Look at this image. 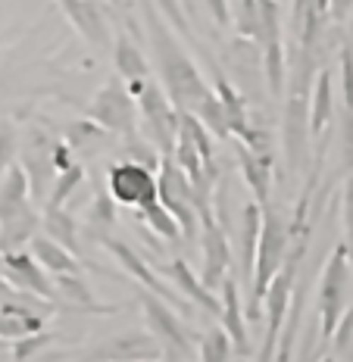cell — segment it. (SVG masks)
Returning <instances> with one entry per match:
<instances>
[{
    "label": "cell",
    "instance_id": "1",
    "mask_svg": "<svg viewBox=\"0 0 353 362\" xmlns=\"http://www.w3.org/2000/svg\"><path fill=\"white\" fill-rule=\"evenodd\" d=\"M144 32H147V47H150V57H154L163 90H166L169 100L178 110L191 112L209 94V85L204 81V75H200L191 54L185 50L182 35L156 10L154 0H144Z\"/></svg>",
    "mask_w": 353,
    "mask_h": 362
},
{
    "label": "cell",
    "instance_id": "2",
    "mask_svg": "<svg viewBox=\"0 0 353 362\" xmlns=\"http://www.w3.org/2000/svg\"><path fill=\"white\" fill-rule=\"evenodd\" d=\"M125 88H129V94L138 103L141 134L160 153H172V144H175V134H178V107L169 100V94L163 90L160 81H154V75L125 81Z\"/></svg>",
    "mask_w": 353,
    "mask_h": 362
},
{
    "label": "cell",
    "instance_id": "3",
    "mask_svg": "<svg viewBox=\"0 0 353 362\" xmlns=\"http://www.w3.org/2000/svg\"><path fill=\"white\" fill-rule=\"evenodd\" d=\"M291 250V228L275 206L262 203V225H260V240H257V256H253V275H250V306L253 315L260 313L262 293H266L272 275L284 266Z\"/></svg>",
    "mask_w": 353,
    "mask_h": 362
},
{
    "label": "cell",
    "instance_id": "4",
    "mask_svg": "<svg viewBox=\"0 0 353 362\" xmlns=\"http://www.w3.org/2000/svg\"><path fill=\"white\" fill-rule=\"evenodd\" d=\"M141 309H144V322L150 337L160 346L163 359H197L194 350L191 331H187L182 313L175 306H169L163 297H156L154 291L141 288Z\"/></svg>",
    "mask_w": 353,
    "mask_h": 362
},
{
    "label": "cell",
    "instance_id": "5",
    "mask_svg": "<svg viewBox=\"0 0 353 362\" xmlns=\"http://www.w3.org/2000/svg\"><path fill=\"white\" fill-rule=\"evenodd\" d=\"M350 253L347 244H337L332 256H328L325 269H322V284H319V337L328 346V337L337 325V319L347 309V297H350Z\"/></svg>",
    "mask_w": 353,
    "mask_h": 362
},
{
    "label": "cell",
    "instance_id": "6",
    "mask_svg": "<svg viewBox=\"0 0 353 362\" xmlns=\"http://www.w3.org/2000/svg\"><path fill=\"white\" fill-rule=\"evenodd\" d=\"M85 116L97 122L103 132L119 134V138H132V134H141V119H138V103L129 94L122 78L107 81L103 88H97V94L88 103Z\"/></svg>",
    "mask_w": 353,
    "mask_h": 362
},
{
    "label": "cell",
    "instance_id": "7",
    "mask_svg": "<svg viewBox=\"0 0 353 362\" xmlns=\"http://www.w3.org/2000/svg\"><path fill=\"white\" fill-rule=\"evenodd\" d=\"M54 141H57V134H50L47 128H41L35 122L19 134L16 160H19L22 169H25L28 191H32L35 203L47 200V191H50V185H54V178H57V169H54Z\"/></svg>",
    "mask_w": 353,
    "mask_h": 362
},
{
    "label": "cell",
    "instance_id": "8",
    "mask_svg": "<svg viewBox=\"0 0 353 362\" xmlns=\"http://www.w3.org/2000/svg\"><path fill=\"white\" fill-rule=\"evenodd\" d=\"M94 238L100 240V244L107 247V250H110L112 256H116V262H119V266H122L125 272H129V278H134V281H138L141 288L154 291L156 297H163L169 306H175L182 315L191 313V303H187V300L182 297V293H178V291H175V288H172V284L166 281V278L160 275V269H156V266H150V262H147V259H144V256H141L138 250H134V247H129V244H125V240H119V238L107 235V231H100V235H94Z\"/></svg>",
    "mask_w": 353,
    "mask_h": 362
},
{
    "label": "cell",
    "instance_id": "9",
    "mask_svg": "<svg viewBox=\"0 0 353 362\" xmlns=\"http://www.w3.org/2000/svg\"><path fill=\"white\" fill-rule=\"evenodd\" d=\"M110 197L125 209H141L144 203L156 200V169L141 160H119L107 169Z\"/></svg>",
    "mask_w": 353,
    "mask_h": 362
},
{
    "label": "cell",
    "instance_id": "10",
    "mask_svg": "<svg viewBox=\"0 0 353 362\" xmlns=\"http://www.w3.org/2000/svg\"><path fill=\"white\" fill-rule=\"evenodd\" d=\"M200 213V256H204V275L200 281L207 284L209 291H219L222 278L231 272V244H228V231L222 228V222L216 218L213 206L197 209Z\"/></svg>",
    "mask_w": 353,
    "mask_h": 362
},
{
    "label": "cell",
    "instance_id": "11",
    "mask_svg": "<svg viewBox=\"0 0 353 362\" xmlns=\"http://www.w3.org/2000/svg\"><path fill=\"white\" fill-rule=\"evenodd\" d=\"M57 6L91 47L103 50L110 44V4H103V0H57Z\"/></svg>",
    "mask_w": 353,
    "mask_h": 362
},
{
    "label": "cell",
    "instance_id": "12",
    "mask_svg": "<svg viewBox=\"0 0 353 362\" xmlns=\"http://www.w3.org/2000/svg\"><path fill=\"white\" fill-rule=\"evenodd\" d=\"M0 256H4V278L10 288L37 293V297H44V300H54V278L41 269V262H37L25 247H22V250L0 253Z\"/></svg>",
    "mask_w": 353,
    "mask_h": 362
},
{
    "label": "cell",
    "instance_id": "13",
    "mask_svg": "<svg viewBox=\"0 0 353 362\" xmlns=\"http://www.w3.org/2000/svg\"><path fill=\"white\" fill-rule=\"evenodd\" d=\"M219 300H222V309H219V315H216V322H219V325L228 331L231 346H235V356L250 359L253 350H250V334H247L241 291H238V278L231 275V272L222 278V284H219Z\"/></svg>",
    "mask_w": 353,
    "mask_h": 362
},
{
    "label": "cell",
    "instance_id": "14",
    "mask_svg": "<svg viewBox=\"0 0 353 362\" xmlns=\"http://www.w3.org/2000/svg\"><path fill=\"white\" fill-rule=\"evenodd\" d=\"M160 272L166 275V281H169L178 293H182V297H185L194 309H204V313H207V315H213V319L219 315V309H222L219 293L209 291L207 284L200 281V275H197V272H194L191 266H187L185 259H178V256H175V259H169Z\"/></svg>",
    "mask_w": 353,
    "mask_h": 362
},
{
    "label": "cell",
    "instance_id": "15",
    "mask_svg": "<svg viewBox=\"0 0 353 362\" xmlns=\"http://www.w3.org/2000/svg\"><path fill=\"white\" fill-rule=\"evenodd\" d=\"M231 144H235L238 169H241V178H244V185L250 187L253 200H257V203H269V197H272V165H275V156L257 153V150L244 147L241 141H235V138H231Z\"/></svg>",
    "mask_w": 353,
    "mask_h": 362
},
{
    "label": "cell",
    "instance_id": "16",
    "mask_svg": "<svg viewBox=\"0 0 353 362\" xmlns=\"http://www.w3.org/2000/svg\"><path fill=\"white\" fill-rule=\"evenodd\" d=\"M37 231H41V213H37L32 203H25L16 213L0 218V253L28 247V240H32Z\"/></svg>",
    "mask_w": 353,
    "mask_h": 362
},
{
    "label": "cell",
    "instance_id": "17",
    "mask_svg": "<svg viewBox=\"0 0 353 362\" xmlns=\"http://www.w3.org/2000/svg\"><path fill=\"white\" fill-rule=\"evenodd\" d=\"M112 66H116V75L122 81L147 78L150 75V63L144 50L138 47V37H132L125 28H119L116 37H112Z\"/></svg>",
    "mask_w": 353,
    "mask_h": 362
},
{
    "label": "cell",
    "instance_id": "18",
    "mask_svg": "<svg viewBox=\"0 0 353 362\" xmlns=\"http://www.w3.org/2000/svg\"><path fill=\"white\" fill-rule=\"evenodd\" d=\"M28 253L41 262V269L47 275H63V272H81V256L69 253L63 244H57L54 238H47L44 231L28 240Z\"/></svg>",
    "mask_w": 353,
    "mask_h": 362
},
{
    "label": "cell",
    "instance_id": "19",
    "mask_svg": "<svg viewBox=\"0 0 353 362\" xmlns=\"http://www.w3.org/2000/svg\"><path fill=\"white\" fill-rule=\"evenodd\" d=\"M335 116V85H332V72L319 69L310 88V138H319Z\"/></svg>",
    "mask_w": 353,
    "mask_h": 362
},
{
    "label": "cell",
    "instance_id": "20",
    "mask_svg": "<svg viewBox=\"0 0 353 362\" xmlns=\"http://www.w3.org/2000/svg\"><path fill=\"white\" fill-rule=\"evenodd\" d=\"M54 278V300H66L72 309H79V313H112V306H100L94 300L91 288L85 284V278H81V272H63V275H50Z\"/></svg>",
    "mask_w": 353,
    "mask_h": 362
},
{
    "label": "cell",
    "instance_id": "21",
    "mask_svg": "<svg viewBox=\"0 0 353 362\" xmlns=\"http://www.w3.org/2000/svg\"><path fill=\"white\" fill-rule=\"evenodd\" d=\"M260 225H262V203H257L250 197L241 209V222H238V253H241V275L247 281H250V275H253V256H257Z\"/></svg>",
    "mask_w": 353,
    "mask_h": 362
},
{
    "label": "cell",
    "instance_id": "22",
    "mask_svg": "<svg viewBox=\"0 0 353 362\" xmlns=\"http://www.w3.org/2000/svg\"><path fill=\"white\" fill-rule=\"evenodd\" d=\"M279 0H235V13H231V25L244 41H262V22H266L269 10Z\"/></svg>",
    "mask_w": 353,
    "mask_h": 362
},
{
    "label": "cell",
    "instance_id": "23",
    "mask_svg": "<svg viewBox=\"0 0 353 362\" xmlns=\"http://www.w3.org/2000/svg\"><path fill=\"white\" fill-rule=\"evenodd\" d=\"M262 75H266L269 94L279 100L288 85V57H284V37L272 35L262 41Z\"/></svg>",
    "mask_w": 353,
    "mask_h": 362
},
{
    "label": "cell",
    "instance_id": "24",
    "mask_svg": "<svg viewBox=\"0 0 353 362\" xmlns=\"http://www.w3.org/2000/svg\"><path fill=\"white\" fill-rule=\"evenodd\" d=\"M41 231L63 244L69 253L79 256V218H75L66 206H44L41 213Z\"/></svg>",
    "mask_w": 353,
    "mask_h": 362
},
{
    "label": "cell",
    "instance_id": "25",
    "mask_svg": "<svg viewBox=\"0 0 353 362\" xmlns=\"http://www.w3.org/2000/svg\"><path fill=\"white\" fill-rule=\"evenodd\" d=\"M25 203H32L25 169H22L19 163H10L6 172H4V181H0V218L16 213V209H22Z\"/></svg>",
    "mask_w": 353,
    "mask_h": 362
},
{
    "label": "cell",
    "instance_id": "26",
    "mask_svg": "<svg viewBox=\"0 0 353 362\" xmlns=\"http://www.w3.org/2000/svg\"><path fill=\"white\" fill-rule=\"evenodd\" d=\"M107 346L110 350L91 353V359H163L154 337H141V334L116 337V341H110Z\"/></svg>",
    "mask_w": 353,
    "mask_h": 362
},
{
    "label": "cell",
    "instance_id": "27",
    "mask_svg": "<svg viewBox=\"0 0 353 362\" xmlns=\"http://www.w3.org/2000/svg\"><path fill=\"white\" fill-rule=\"evenodd\" d=\"M134 213H138V218L147 225L150 231H154L156 238H163V240H178L182 238V228H178L175 216H172L160 200H150L141 209H134Z\"/></svg>",
    "mask_w": 353,
    "mask_h": 362
},
{
    "label": "cell",
    "instance_id": "28",
    "mask_svg": "<svg viewBox=\"0 0 353 362\" xmlns=\"http://www.w3.org/2000/svg\"><path fill=\"white\" fill-rule=\"evenodd\" d=\"M194 116L200 119V122L207 125V132L213 134L216 141H231V132H228V119H225V110H222V100L216 97V90L209 88V94L204 100L197 103V107L191 110Z\"/></svg>",
    "mask_w": 353,
    "mask_h": 362
},
{
    "label": "cell",
    "instance_id": "29",
    "mask_svg": "<svg viewBox=\"0 0 353 362\" xmlns=\"http://www.w3.org/2000/svg\"><path fill=\"white\" fill-rule=\"evenodd\" d=\"M81 181H85V165L75 160L69 169L57 172L54 185H50V191H47V200H44V206H66V200L79 191Z\"/></svg>",
    "mask_w": 353,
    "mask_h": 362
},
{
    "label": "cell",
    "instance_id": "30",
    "mask_svg": "<svg viewBox=\"0 0 353 362\" xmlns=\"http://www.w3.org/2000/svg\"><path fill=\"white\" fill-rule=\"evenodd\" d=\"M197 359H204V362H228V359H235V346H231L228 331H225L222 325L209 328L207 334L200 337V344H197Z\"/></svg>",
    "mask_w": 353,
    "mask_h": 362
},
{
    "label": "cell",
    "instance_id": "31",
    "mask_svg": "<svg viewBox=\"0 0 353 362\" xmlns=\"http://www.w3.org/2000/svg\"><path fill=\"white\" fill-rule=\"evenodd\" d=\"M116 206L119 203L110 197V191H97L91 203H88V213H85V222L94 228V235L100 231H110L116 225Z\"/></svg>",
    "mask_w": 353,
    "mask_h": 362
},
{
    "label": "cell",
    "instance_id": "32",
    "mask_svg": "<svg viewBox=\"0 0 353 362\" xmlns=\"http://www.w3.org/2000/svg\"><path fill=\"white\" fill-rule=\"evenodd\" d=\"M47 315H32V313H0V337L4 341H16L32 331H41Z\"/></svg>",
    "mask_w": 353,
    "mask_h": 362
},
{
    "label": "cell",
    "instance_id": "33",
    "mask_svg": "<svg viewBox=\"0 0 353 362\" xmlns=\"http://www.w3.org/2000/svg\"><path fill=\"white\" fill-rule=\"evenodd\" d=\"M54 344V334H50L47 328H41V331H32V334H25V337H16L10 346V359H16V362H25V359H35V356H41L47 346Z\"/></svg>",
    "mask_w": 353,
    "mask_h": 362
},
{
    "label": "cell",
    "instance_id": "34",
    "mask_svg": "<svg viewBox=\"0 0 353 362\" xmlns=\"http://www.w3.org/2000/svg\"><path fill=\"white\" fill-rule=\"evenodd\" d=\"M337 147H341V175L353 172V110L341 112V125H337Z\"/></svg>",
    "mask_w": 353,
    "mask_h": 362
},
{
    "label": "cell",
    "instance_id": "35",
    "mask_svg": "<svg viewBox=\"0 0 353 362\" xmlns=\"http://www.w3.org/2000/svg\"><path fill=\"white\" fill-rule=\"evenodd\" d=\"M19 150V132L10 119H0V172H6V165L16 163Z\"/></svg>",
    "mask_w": 353,
    "mask_h": 362
},
{
    "label": "cell",
    "instance_id": "36",
    "mask_svg": "<svg viewBox=\"0 0 353 362\" xmlns=\"http://www.w3.org/2000/svg\"><path fill=\"white\" fill-rule=\"evenodd\" d=\"M341 59V94H344V110H353V44L344 41L337 50Z\"/></svg>",
    "mask_w": 353,
    "mask_h": 362
},
{
    "label": "cell",
    "instance_id": "37",
    "mask_svg": "<svg viewBox=\"0 0 353 362\" xmlns=\"http://www.w3.org/2000/svg\"><path fill=\"white\" fill-rule=\"evenodd\" d=\"M344 244H347L350 253V266H353V172H347V181H344Z\"/></svg>",
    "mask_w": 353,
    "mask_h": 362
},
{
    "label": "cell",
    "instance_id": "38",
    "mask_svg": "<svg viewBox=\"0 0 353 362\" xmlns=\"http://www.w3.org/2000/svg\"><path fill=\"white\" fill-rule=\"evenodd\" d=\"M204 10L209 13L216 28H228L231 25V6L228 0H204Z\"/></svg>",
    "mask_w": 353,
    "mask_h": 362
},
{
    "label": "cell",
    "instance_id": "39",
    "mask_svg": "<svg viewBox=\"0 0 353 362\" xmlns=\"http://www.w3.org/2000/svg\"><path fill=\"white\" fill-rule=\"evenodd\" d=\"M350 13H353V0H328V19L337 22V25H344L350 19Z\"/></svg>",
    "mask_w": 353,
    "mask_h": 362
},
{
    "label": "cell",
    "instance_id": "40",
    "mask_svg": "<svg viewBox=\"0 0 353 362\" xmlns=\"http://www.w3.org/2000/svg\"><path fill=\"white\" fill-rule=\"evenodd\" d=\"M178 4H182V6H185L187 19H191V22H197V4H194V0H178Z\"/></svg>",
    "mask_w": 353,
    "mask_h": 362
},
{
    "label": "cell",
    "instance_id": "41",
    "mask_svg": "<svg viewBox=\"0 0 353 362\" xmlns=\"http://www.w3.org/2000/svg\"><path fill=\"white\" fill-rule=\"evenodd\" d=\"M13 288L6 284V278H4V256H0V293H10Z\"/></svg>",
    "mask_w": 353,
    "mask_h": 362
},
{
    "label": "cell",
    "instance_id": "42",
    "mask_svg": "<svg viewBox=\"0 0 353 362\" xmlns=\"http://www.w3.org/2000/svg\"><path fill=\"white\" fill-rule=\"evenodd\" d=\"M103 4H110V6H122V0H103Z\"/></svg>",
    "mask_w": 353,
    "mask_h": 362
},
{
    "label": "cell",
    "instance_id": "43",
    "mask_svg": "<svg viewBox=\"0 0 353 362\" xmlns=\"http://www.w3.org/2000/svg\"><path fill=\"white\" fill-rule=\"evenodd\" d=\"M0 44H4V37H0Z\"/></svg>",
    "mask_w": 353,
    "mask_h": 362
}]
</instances>
